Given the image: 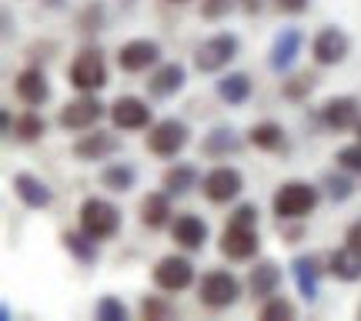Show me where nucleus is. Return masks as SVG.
Returning a JSON list of instances; mask_svg holds the SVG:
<instances>
[{"instance_id": "obj_9", "label": "nucleus", "mask_w": 361, "mask_h": 321, "mask_svg": "<svg viewBox=\"0 0 361 321\" xmlns=\"http://www.w3.org/2000/svg\"><path fill=\"white\" fill-rule=\"evenodd\" d=\"M218 248L228 261H251V258L261 251L258 228H247V224H234V221H228L224 231H221V238H218Z\"/></svg>"}, {"instance_id": "obj_34", "label": "nucleus", "mask_w": 361, "mask_h": 321, "mask_svg": "<svg viewBox=\"0 0 361 321\" xmlns=\"http://www.w3.org/2000/svg\"><path fill=\"white\" fill-rule=\"evenodd\" d=\"M261 321H295L298 318V308H295V301L291 298H284V295H271L261 301Z\"/></svg>"}, {"instance_id": "obj_41", "label": "nucleus", "mask_w": 361, "mask_h": 321, "mask_svg": "<svg viewBox=\"0 0 361 321\" xmlns=\"http://www.w3.org/2000/svg\"><path fill=\"white\" fill-rule=\"evenodd\" d=\"M311 0H274V7L281 13H305Z\"/></svg>"}, {"instance_id": "obj_43", "label": "nucleus", "mask_w": 361, "mask_h": 321, "mask_svg": "<svg viewBox=\"0 0 361 321\" xmlns=\"http://www.w3.org/2000/svg\"><path fill=\"white\" fill-rule=\"evenodd\" d=\"M238 7H241L245 13H251V17H255V13H261V7H264V0H238Z\"/></svg>"}, {"instance_id": "obj_23", "label": "nucleus", "mask_w": 361, "mask_h": 321, "mask_svg": "<svg viewBox=\"0 0 361 321\" xmlns=\"http://www.w3.org/2000/svg\"><path fill=\"white\" fill-rule=\"evenodd\" d=\"M328 274L331 278H338V281L345 284H355L361 281V251L358 248H351V244H341V248H335L331 255H328Z\"/></svg>"}, {"instance_id": "obj_30", "label": "nucleus", "mask_w": 361, "mask_h": 321, "mask_svg": "<svg viewBox=\"0 0 361 321\" xmlns=\"http://www.w3.org/2000/svg\"><path fill=\"white\" fill-rule=\"evenodd\" d=\"M61 241H64L67 255L74 258V261H80L84 268H87V265H94V261L101 258V248H97L101 241H94V238H90V234H84V231H64V234H61Z\"/></svg>"}, {"instance_id": "obj_20", "label": "nucleus", "mask_w": 361, "mask_h": 321, "mask_svg": "<svg viewBox=\"0 0 361 321\" xmlns=\"http://www.w3.org/2000/svg\"><path fill=\"white\" fill-rule=\"evenodd\" d=\"M171 238L184 251H201L207 244V238H211V231H207L204 218H197V214H178V218L171 221Z\"/></svg>"}, {"instance_id": "obj_11", "label": "nucleus", "mask_w": 361, "mask_h": 321, "mask_svg": "<svg viewBox=\"0 0 361 321\" xmlns=\"http://www.w3.org/2000/svg\"><path fill=\"white\" fill-rule=\"evenodd\" d=\"M104 114H107V107L97 101V94H80V97H74L71 104L61 107L57 124L64 131H90Z\"/></svg>"}, {"instance_id": "obj_38", "label": "nucleus", "mask_w": 361, "mask_h": 321, "mask_svg": "<svg viewBox=\"0 0 361 321\" xmlns=\"http://www.w3.org/2000/svg\"><path fill=\"white\" fill-rule=\"evenodd\" d=\"M141 315L147 321H161V318H171L174 308H171L168 301H161V298H144L141 301Z\"/></svg>"}, {"instance_id": "obj_24", "label": "nucleus", "mask_w": 361, "mask_h": 321, "mask_svg": "<svg viewBox=\"0 0 361 321\" xmlns=\"http://www.w3.org/2000/svg\"><path fill=\"white\" fill-rule=\"evenodd\" d=\"M214 90H218V97L224 104L241 107V104L251 101V94H255V80H251V74H245V71H228V74H221L218 78Z\"/></svg>"}, {"instance_id": "obj_10", "label": "nucleus", "mask_w": 361, "mask_h": 321, "mask_svg": "<svg viewBox=\"0 0 361 321\" xmlns=\"http://www.w3.org/2000/svg\"><path fill=\"white\" fill-rule=\"evenodd\" d=\"M351 54V37L341 27H322L311 37V57L322 67H338Z\"/></svg>"}, {"instance_id": "obj_33", "label": "nucleus", "mask_w": 361, "mask_h": 321, "mask_svg": "<svg viewBox=\"0 0 361 321\" xmlns=\"http://www.w3.org/2000/svg\"><path fill=\"white\" fill-rule=\"evenodd\" d=\"M322 188H324V198H328V201L345 205V201H351V194H355V181L348 178V171H345V174L328 171V174L322 178Z\"/></svg>"}, {"instance_id": "obj_12", "label": "nucleus", "mask_w": 361, "mask_h": 321, "mask_svg": "<svg viewBox=\"0 0 361 321\" xmlns=\"http://www.w3.org/2000/svg\"><path fill=\"white\" fill-rule=\"evenodd\" d=\"M154 284L168 295H178L194 284V261L184 255H164L154 265Z\"/></svg>"}, {"instance_id": "obj_22", "label": "nucleus", "mask_w": 361, "mask_h": 321, "mask_svg": "<svg viewBox=\"0 0 361 321\" xmlns=\"http://www.w3.org/2000/svg\"><path fill=\"white\" fill-rule=\"evenodd\" d=\"M241 147H245V138L234 128H228V124H218V128H211L204 134L201 155L204 157H231V155H238Z\"/></svg>"}, {"instance_id": "obj_13", "label": "nucleus", "mask_w": 361, "mask_h": 321, "mask_svg": "<svg viewBox=\"0 0 361 321\" xmlns=\"http://www.w3.org/2000/svg\"><path fill=\"white\" fill-rule=\"evenodd\" d=\"M318 121H322L328 131H358L361 124V101L351 97V94H338V97H328L318 111Z\"/></svg>"}, {"instance_id": "obj_47", "label": "nucleus", "mask_w": 361, "mask_h": 321, "mask_svg": "<svg viewBox=\"0 0 361 321\" xmlns=\"http://www.w3.org/2000/svg\"><path fill=\"white\" fill-rule=\"evenodd\" d=\"M358 318H361V308H358Z\"/></svg>"}, {"instance_id": "obj_26", "label": "nucleus", "mask_w": 361, "mask_h": 321, "mask_svg": "<svg viewBox=\"0 0 361 321\" xmlns=\"http://www.w3.org/2000/svg\"><path fill=\"white\" fill-rule=\"evenodd\" d=\"M247 144L264 155H281V151H288V134L278 121H258L247 131Z\"/></svg>"}, {"instance_id": "obj_14", "label": "nucleus", "mask_w": 361, "mask_h": 321, "mask_svg": "<svg viewBox=\"0 0 361 321\" xmlns=\"http://www.w3.org/2000/svg\"><path fill=\"white\" fill-rule=\"evenodd\" d=\"M117 64H121V71H128V74H144V71H151V67L161 64V44L151 37L128 40V44H121V51H117Z\"/></svg>"}, {"instance_id": "obj_6", "label": "nucleus", "mask_w": 361, "mask_h": 321, "mask_svg": "<svg viewBox=\"0 0 361 321\" xmlns=\"http://www.w3.org/2000/svg\"><path fill=\"white\" fill-rule=\"evenodd\" d=\"M71 84L80 90V94H97V90L107 84V61L97 47H84V51L74 57V64L67 71Z\"/></svg>"}, {"instance_id": "obj_7", "label": "nucleus", "mask_w": 361, "mask_h": 321, "mask_svg": "<svg viewBox=\"0 0 361 321\" xmlns=\"http://www.w3.org/2000/svg\"><path fill=\"white\" fill-rule=\"evenodd\" d=\"M201 191L211 205H231L234 198L245 191V174L231 164H218L201 178Z\"/></svg>"}, {"instance_id": "obj_46", "label": "nucleus", "mask_w": 361, "mask_h": 321, "mask_svg": "<svg viewBox=\"0 0 361 321\" xmlns=\"http://www.w3.org/2000/svg\"><path fill=\"white\" fill-rule=\"evenodd\" d=\"M358 141H361V124H358Z\"/></svg>"}, {"instance_id": "obj_17", "label": "nucleus", "mask_w": 361, "mask_h": 321, "mask_svg": "<svg viewBox=\"0 0 361 321\" xmlns=\"http://www.w3.org/2000/svg\"><path fill=\"white\" fill-rule=\"evenodd\" d=\"M13 194L20 198V205L30 207V211H44V207L54 205V191L51 184L30 171H17L13 174Z\"/></svg>"}, {"instance_id": "obj_37", "label": "nucleus", "mask_w": 361, "mask_h": 321, "mask_svg": "<svg viewBox=\"0 0 361 321\" xmlns=\"http://www.w3.org/2000/svg\"><path fill=\"white\" fill-rule=\"evenodd\" d=\"M238 7V0H201V17L204 20H221Z\"/></svg>"}, {"instance_id": "obj_5", "label": "nucleus", "mask_w": 361, "mask_h": 321, "mask_svg": "<svg viewBox=\"0 0 361 321\" xmlns=\"http://www.w3.org/2000/svg\"><path fill=\"white\" fill-rule=\"evenodd\" d=\"M188 144H191V128L178 117H164V121L151 124V134H147V151L151 155L168 161V157H178Z\"/></svg>"}, {"instance_id": "obj_1", "label": "nucleus", "mask_w": 361, "mask_h": 321, "mask_svg": "<svg viewBox=\"0 0 361 321\" xmlns=\"http://www.w3.org/2000/svg\"><path fill=\"white\" fill-rule=\"evenodd\" d=\"M322 201V188L311 181H284L271 198V211L281 221H305Z\"/></svg>"}, {"instance_id": "obj_29", "label": "nucleus", "mask_w": 361, "mask_h": 321, "mask_svg": "<svg viewBox=\"0 0 361 321\" xmlns=\"http://www.w3.org/2000/svg\"><path fill=\"white\" fill-rule=\"evenodd\" d=\"M101 188H107L111 194H128L137 188V167L130 161H114L101 171Z\"/></svg>"}, {"instance_id": "obj_28", "label": "nucleus", "mask_w": 361, "mask_h": 321, "mask_svg": "<svg viewBox=\"0 0 361 321\" xmlns=\"http://www.w3.org/2000/svg\"><path fill=\"white\" fill-rule=\"evenodd\" d=\"M161 188H164L171 198H184V194H191L194 188H201V174H197L194 164H171L168 171H164V178H161Z\"/></svg>"}, {"instance_id": "obj_19", "label": "nucleus", "mask_w": 361, "mask_h": 321, "mask_svg": "<svg viewBox=\"0 0 361 321\" xmlns=\"http://www.w3.org/2000/svg\"><path fill=\"white\" fill-rule=\"evenodd\" d=\"M13 90H17V97L27 107H40V104L51 101V80L44 74V67H24V71H17Z\"/></svg>"}, {"instance_id": "obj_2", "label": "nucleus", "mask_w": 361, "mask_h": 321, "mask_svg": "<svg viewBox=\"0 0 361 321\" xmlns=\"http://www.w3.org/2000/svg\"><path fill=\"white\" fill-rule=\"evenodd\" d=\"M78 224L94 241H111L121 231V207L107 198H87L78 211Z\"/></svg>"}, {"instance_id": "obj_15", "label": "nucleus", "mask_w": 361, "mask_h": 321, "mask_svg": "<svg viewBox=\"0 0 361 321\" xmlns=\"http://www.w3.org/2000/svg\"><path fill=\"white\" fill-rule=\"evenodd\" d=\"M301 47H305V37H301V30L298 27H284L274 34L271 40V51H268V67L274 74H288L295 61L301 57Z\"/></svg>"}, {"instance_id": "obj_35", "label": "nucleus", "mask_w": 361, "mask_h": 321, "mask_svg": "<svg viewBox=\"0 0 361 321\" xmlns=\"http://www.w3.org/2000/svg\"><path fill=\"white\" fill-rule=\"evenodd\" d=\"M94 318L97 321H128V305L114 295H104L97 305H94Z\"/></svg>"}, {"instance_id": "obj_36", "label": "nucleus", "mask_w": 361, "mask_h": 321, "mask_svg": "<svg viewBox=\"0 0 361 321\" xmlns=\"http://www.w3.org/2000/svg\"><path fill=\"white\" fill-rule=\"evenodd\" d=\"M335 161H338L341 171H348V174H361V141L341 147V151L335 155Z\"/></svg>"}, {"instance_id": "obj_25", "label": "nucleus", "mask_w": 361, "mask_h": 321, "mask_svg": "<svg viewBox=\"0 0 361 321\" xmlns=\"http://www.w3.org/2000/svg\"><path fill=\"white\" fill-rule=\"evenodd\" d=\"M174 221V207H171V194L168 191H151L144 194L141 201V224L151 231H161Z\"/></svg>"}, {"instance_id": "obj_21", "label": "nucleus", "mask_w": 361, "mask_h": 321, "mask_svg": "<svg viewBox=\"0 0 361 321\" xmlns=\"http://www.w3.org/2000/svg\"><path fill=\"white\" fill-rule=\"evenodd\" d=\"M278 284H281V265L271 261V258H261L258 265L247 271V291L258 298V301L278 295Z\"/></svg>"}, {"instance_id": "obj_40", "label": "nucleus", "mask_w": 361, "mask_h": 321, "mask_svg": "<svg viewBox=\"0 0 361 321\" xmlns=\"http://www.w3.org/2000/svg\"><path fill=\"white\" fill-rule=\"evenodd\" d=\"M101 27H104V7L90 4L87 11L80 13V30H101Z\"/></svg>"}, {"instance_id": "obj_31", "label": "nucleus", "mask_w": 361, "mask_h": 321, "mask_svg": "<svg viewBox=\"0 0 361 321\" xmlns=\"http://www.w3.org/2000/svg\"><path fill=\"white\" fill-rule=\"evenodd\" d=\"M47 134V121L30 107V111H24V114H17V121H13V138L20 144H34V141H40Z\"/></svg>"}, {"instance_id": "obj_16", "label": "nucleus", "mask_w": 361, "mask_h": 321, "mask_svg": "<svg viewBox=\"0 0 361 321\" xmlns=\"http://www.w3.org/2000/svg\"><path fill=\"white\" fill-rule=\"evenodd\" d=\"M328 268H322V261L314 255H298L291 258V278L298 284V295L305 298V301H318L322 295V274Z\"/></svg>"}, {"instance_id": "obj_3", "label": "nucleus", "mask_w": 361, "mask_h": 321, "mask_svg": "<svg viewBox=\"0 0 361 321\" xmlns=\"http://www.w3.org/2000/svg\"><path fill=\"white\" fill-rule=\"evenodd\" d=\"M238 51H241L238 34L221 30V34L201 40V44L194 47V71H201V74H221V71L231 67V61L238 57Z\"/></svg>"}, {"instance_id": "obj_44", "label": "nucleus", "mask_w": 361, "mask_h": 321, "mask_svg": "<svg viewBox=\"0 0 361 321\" xmlns=\"http://www.w3.org/2000/svg\"><path fill=\"white\" fill-rule=\"evenodd\" d=\"M47 4H51V7H64V4H61V0H47Z\"/></svg>"}, {"instance_id": "obj_45", "label": "nucleus", "mask_w": 361, "mask_h": 321, "mask_svg": "<svg viewBox=\"0 0 361 321\" xmlns=\"http://www.w3.org/2000/svg\"><path fill=\"white\" fill-rule=\"evenodd\" d=\"M171 4H188V0H171Z\"/></svg>"}, {"instance_id": "obj_39", "label": "nucleus", "mask_w": 361, "mask_h": 321, "mask_svg": "<svg viewBox=\"0 0 361 321\" xmlns=\"http://www.w3.org/2000/svg\"><path fill=\"white\" fill-rule=\"evenodd\" d=\"M258 214H261L258 205H238L228 221H234V224H247V228H258Z\"/></svg>"}, {"instance_id": "obj_42", "label": "nucleus", "mask_w": 361, "mask_h": 321, "mask_svg": "<svg viewBox=\"0 0 361 321\" xmlns=\"http://www.w3.org/2000/svg\"><path fill=\"white\" fill-rule=\"evenodd\" d=\"M345 244H351V248H358L361 251V218L355 221V224H348V231H345Z\"/></svg>"}, {"instance_id": "obj_18", "label": "nucleus", "mask_w": 361, "mask_h": 321, "mask_svg": "<svg viewBox=\"0 0 361 321\" xmlns=\"http://www.w3.org/2000/svg\"><path fill=\"white\" fill-rule=\"evenodd\" d=\"M121 151V138L111 134V131H90L84 138L74 141V157L78 161H87V164H97V161H107L111 155Z\"/></svg>"}, {"instance_id": "obj_27", "label": "nucleus", "mask_w": 361, "mask_h": 321, "mask_svg": "<svg viewBox=\"0 0 361 321\" xmlns=\"http://www.w3.org/2000/svg\"><path fill=\"white\" fill-rule=\"evenodd\" d=\"M188 84V71H184V64H157V71L151 74V80H147V94L151 97H174L180 87Z\"/></svg>"}, {"instance_id": "obj_8", "label": "nucleus", "mask_w": 361, "mask_h": 321, "mask_svg": "<svg viewBox=\"0 0 361 321\" xmlns=\"http://www.w3.org/2000/svg\"><path fill=\"white\" fill-rule=\"evenodd\" d=\"M107 114H111V124L117 131H151V124H154L151 104L144 101V97H134V94H121L107 107Z\"/></svg>"}, {"instance_id": "obj_32", "label": "nucleus", "mask_w": 361, "mask_h": 321, "mask_svg": "<svg viewBox=\"0 0 361 321\" xmlns=\"http://www.w3.org/2000/svg\"><path fill=\"white\" fill-rule=\"evenodd\" d=\"M314 84H318V78H314L311 71H298V74H291V78H284V84H281L284 101H295V104L308 101Z\"/></svg>"}, {"instance_id": "obj_4", "label": "nucleus", "mask_w": 361, "mask_h": 321, "mask_svg": "<svg viewBox=\"0 0 361 321\" xmlns=\"http://www.w3.org/2000/svg\"><path fill=\"white\" fill-rule=\"evenodd\" d=\"M197 298L201 305L211 311H224V308H234L241 301V281L234 278L231 271H207L204 278L197 281Z\"/></svg>"}]
</instances>
